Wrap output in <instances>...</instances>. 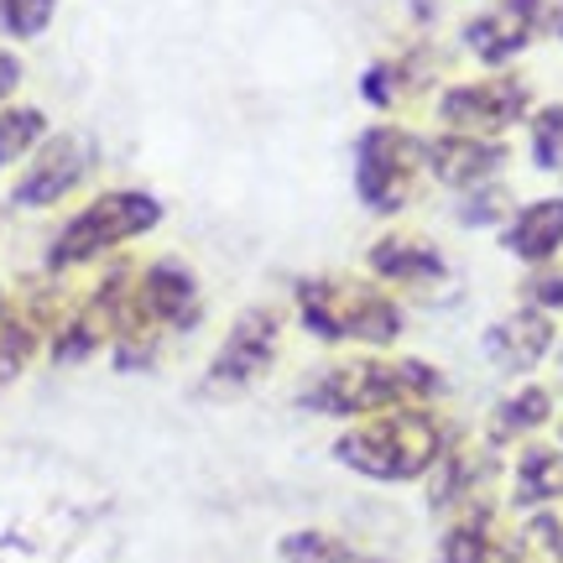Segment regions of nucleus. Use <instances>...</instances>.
<instances>
[{
	"label": "nucleus",
	"instance_id": "1",
	"mask_svg": "<svg viewBox=\"0 0 563 563\" xmlns=\"http://www.w3.org/2000/svg\"><path fill=\"white\" fill-rule=\"evenodd\" d=\"M340 460L376 481H412L439 460V428L422 412H382L340 439Z\"/></svg>",
	"mask_w": 563,
	"mask_h": 563
},
{
	"label": "nucleus",
	"instance_id": "2",
	"mask_svg": "<svg viewBox=\"0 0 563 563\" xmlns=\"http://www.w3.org/2000/svg\"><path fill=\"white\" fill-rule=\"evenodd\" d=\"M298 308L302 323L323 334V340H365V344H391L397 340V308L365 287V282H344V277H319L298 287Z\"/></svg>",
	"mask_w": 563,
	"mask_h": 563
},
{
	"label": "nucleus",
	"instance_id": "3",
	"mask_svg": "<svg viewBox=\"0 0 563 563\" xmlns=\"http://www.w3.org/2000/svg\"><path fill=\"white\" fill-rule=\"evenodd\" d=\"M433 386H439L433 371H422L412 361H344L308 386V407H319V412H371V407L412 402Z\"/></svg>",
	"mask_w": 563,
	"mask_h": 563
},
{
	"label": "nucleus",
	"instance_id": "4",
	"mask_svg": "<svg viewBox=\"0 0 563 563\" xmlns=\"http://www.w3.org/2000/svg\"><path fill=\"white\" fill-rule=\"evenodd\" d=\"M162 220L157 199H146V194H104L84 209L79 220L68 224L53 245V266H74V262H89V256H100L110 245L131 241L141 230H152Z\"/></svg>",
	"mask_w": 563,
	"mask_h": 563
},
{
	"label": "nucleus",
	"instance_id": "5",
	"mask_svg": "<svg viewBox=\"0 0 563 563\" xmlns=\"http://www.w3.org/2000/svg\"><path fill=\"white\" fill-rule=\"evenodd\" d=\"M428 146L418 136H407L397 125H376L361 136V199L371 209H402L407 194H412V178H418Z\"/></svg>",
	"mask_w": 563,
	"mask_h": 563
},
{
	"label": "nucleus",
	"instance_id": "6",
	"mask_svg": "<svg viewBox=\"0 0 563 563\" xmlns=\"http://www.w3.org/2000/svg\"><path fill=\"white\" fill-rule=\"evenodd\" d=\"M527 110V84L517 79H485V84H460L439 100V115L460 136H496L511 121H522Z\"/></svg>",
	"mask_w": 563,
	"mask_h": 563
},
{
	"label": "nucleus",
	"instance_id": "7",
	"mask_svg": "<svg viewBox=\"0 0 563 563\" xmlns=\"http://www.w3.org/2000/svg\"><path fill=\"white\" fill-rule=\"evenodd\" d=\"M543 21H548L543 0H496L490 11H481L464 26V42H470V53L481 63H506L543 32Z\"/></svg>",
	"mask_w": 563,
	"mask_h": 563
},
{
	"label": "nucleus",
	"instance_id": "8",
	"mask_svg": "<svg viewBox=\"0 0 563 563\" xmlns=\"http://www.w3.org/2000/svg\"><path fill=\"white\" fill-rule=\"evenodd\" d=\"M272 355H277V313L256 308V313H245V319L230 329L224 350L214 355V382H224V386L256 382L266 365H272Z\"/></svg>",
	"mask_w": 563,
	"mask_h": 563
},
{
	"label": "nucleus",
	"instance_id": "9",
	"mask_svg": "<svg viewBox=\"0 0 563 563\" xmlns=\"http://www.w3.org/2000/svg\"><path fill=\"white\" fill-rule=\"evenodd\" d=\"M84 141L74 136H58L47 141L37 157H32V167H26V178L16 183V203H26V209H42V203H58L74 183L84 178Z\"/></svg>",
	"mask_w": 563,
	"mask_h": 563
},
{
	"label": "nucleus",
	"instance_id": "10",
	"mask_svg": "<svg viewBox=\"0 0 563 563\" xmlns=\"http://www.w3.org/2000/svg\"><path fill=\"white\" fill-rule=\"evenodd\" d=\"M501 162H506V152L496 141L460 136V131H454V136H439L428 146V167H433L439 183H449V188H475V183H485Z\"/></svg>",
	"mask_w": 563,
	"mask_h": 563
},
{
	"label": "nucleus",
	"instance_id": "11",
	"mask_svg": "<svg viewBox=\"0 0 563 563\" xmlns=\"http://www.w3.org/2000/svg\"><path fill=\"white\" fill-rule=\"evenodd\" d=\"M553 344V319L543 308H527V313H511L506 323H496L485 334V350L501 371H527V365L543 361V350Z\"/></svg>",
	"mask_w": 563,
	"mask_h": 563
},
{
	"label": "nucleus",
	"instance_id": "12",
	"mask_svg": "<svg viewBox=\"0 0 563 563\" xmlns=\"http://www.w3.org/2000/svg\"><path fill=\"white\" fill-rule=\"evenodd\" d=\"M141 308L152 313V319L173 323V329H183V323H194V313H199V292H194V277L183 272V266L162 262L146 272V292H141Z\"/></svg>",
	"mask_w": 563,
	"mask_h": 563
},
{
	"label": "nucleus",
	"instance_id": "13",
	"mask_svg": "<svg viewBox=\"0 0 563 563\" xmlns=\"http://www.w3.org/2000/svg\"><path fill=\"white\" fill-rule=\"evenodd\" d=\"M506 245L522 262H548L563 245V199H543V203H532V209H522L517 224L506 230Z\"/></svg>",
	"mask_w": 563,
	"mask_h": 563
},
{
	"label": "nucleus",
	"instance_id": "14",
	"mask_svg": "<svg viewBox=\"0 0 563 563\" xmlns=\"http://www.w3.org/2000/svg\"><path fill=\"white\" fill-rule=\"evenodd\" d=\"M371 266H376L382 277H397V282H428L443 272L439 251L422 241H407V235H391V241L376 245V251H371Z\"/></svg>",
	"mask_w": 563,
	"mask_h": 563
},
{
	"label": "nucleus",
	"instance_id": "15",
	"mask_svg": "<svg viewBox=\"0 0 563 563\" xmlns=\"http://www.w3.org/2000/svg\"><path fill=\"white\" fill-rule=\"evenodd\" d=\"M517 496H522L527 506L563 496V449H543V443L527 449L522 470H517Z\"/></svg>",
	"mask_w": 563,
	"mask_h": 563
},
{
	"label": "nucleus",
	"instance_id": "16",
	"mask_svg": "<svg viewBox=\"0 0 563 563\" xmlns=\"http://www.w3.org/2000/svg\"><path fill=\"white\" fill-rule=\"evenodd\" d=\"M506 563H563V527L553 517H532V522L511 538Z\"/></svg>",
	"mask_w": 563,
	"mask_h": 563
},
{
	"label": "nucleus",
	"instance_id": "17",
	"mask_svg": "<svg viewBox=\"0 0 563 563\" xmlns=\"http://www.w3.org/2000/svg\"><path fill=\"white\" fill-rule=\"evenodd\" d=\"M282 563H376V559H365L350 543L323 538V532H292V538H282Z\"/></svg>",
	"mask_w": 563,
	"mask_h": 563
},
{
	"label": "nucleus",
	"instance_id": "18",
	"mask_svg": "<svg viewBox=\"0 0 563 563\" xmlns=\"http://www.w3.org/2000/svg\"><path fill=\"white\" fill-rule=\"evenodd\" d=\"M490 559V532H485V517H470V522L449 527V538L439 548V563H485Z\"/></svg>",
	"mask_w": 563,
	"mask_h": 563
},
{
	"label": "nucleus",
	"instance_id": "19",
	"mask_svg": "<svg viewBox=\"0 0 563 563\" xmlns=\"http://www.w3.org/2000/svg\"><path fill=\"white\" fill-rule=\"evenodd\" d=\"M42 136V110H0V167Z\"/></svg>",
	"mask_w": 563,
	"mask_h": 563
},
{
	"label": "nucleus",
	"instance_id": "20",
	"mask_svg": "<svg viewBox=\"0 0 563 563\" xmlns=\"http://www.w3.org/2000/svg\"><path fill=\"white\" fill-rule=\"evenodd\" d=\"M53 16V0H0V32L11 37H37Z\"/></svg>",
	"mask_w": 563,
	"mask_h": 563
},
{
	"label": "nucleus",
	"instance_id": "21",
	"mask_svg": "<svg viewBox=\"0 0 563 563\" xmlns=\"http://www.w3.org/2000/svg\"><path fill=\"white\" fill-rule=\"evenodd\" d=\"M532 157L538 167H563V104H548L532 121Z\"/></svg>",
	"mask_w": 563,
	"mask_h": 563
},
{
	"label": "nucleus",
	"instance_id": "22",
	"mask_svg": "<svg viewBox=\"0 0 563 563\" xmlns=\"http://www.w3.org/2000/svg\"><path fill=\"white\" fill-rule=\"evenodd\" d=\"M543 418H548V391H522V397H511V407H501L496 433H522V428H538Z\"/></svg>",
	"mask_w": 563,
	"mask_h": 563
},
{
	"label": "nucleus",
	"instance_id": "23",
	"mask_svg": "<svg viewBox=\"0 0 563 563\" xmlns=\"http://www.w3.org/2000/svg\"><path fill=\"white\" fill-rule=\"evenodd\" d=\"M527 298L538 308H563V272H543V277L527 282Z\"/></svg>",
	"mask_w": 563,
	"mask_h": 563
},
{
	"label": "nucleus",
	"instance_id": "24",
	"mask_svg": "<svg viewBox=\"0 0 563 563\" xmlns=\"http://www.w3.org/2000/svg\"><path fill=\"white\" fill-rule=\"evenodd\" d=\"M496 209H501V194H485V199H475L470 209H464V220H470V224H481V220H490Z\"/></svg>",
	"mask_w": 563,
	"mask_h": 563
},
{
	"label": "nucleus",
	"instance_id": "25",
	"mask_svg": "<svg viewBox=\"0 0 563 563\" xmlns=\"http://www.w3.org/2000/svg\"><path fill=\"white\" fill-rule=\"evenodd\" d=\"M16 79H21V63L11 58V53H0V100L16 89Z\"/></svg>",
	"mask_w": 563,
	"mask_h": 563
},
{
	"label": "nucleus",
	"instance_id": "26",
	"mask_svg": "<svg viewBox=\"0 0 563 563\" xmlns=\"http://www.w3.org/2000/svg\"><path fill=\"white\" fill-rule=\"evenodd\" d=\"M553 26H559V37H563V0H559V11H553Z\"/></svg>",
	"mask_w": 563,
	"mask_h": 563
}]
</instances>
